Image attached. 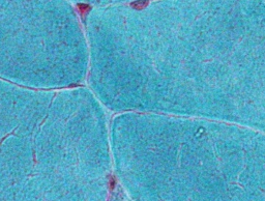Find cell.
<instances>
[{"instance_id":"cell-1","label":"cell","mask_w":265,"mask_h":201,"mask_svg":"<svg viewBox=\"0 0 265 201\" xmlns=\"http://www.w3.org/2000/svg\"><path fill=\"white\" fill-rule=\"evenodd\" d=\"M86 81L106 110L223 121L265 133V39L114 41L90 34Z\"/></svg>"}]
</instances>
